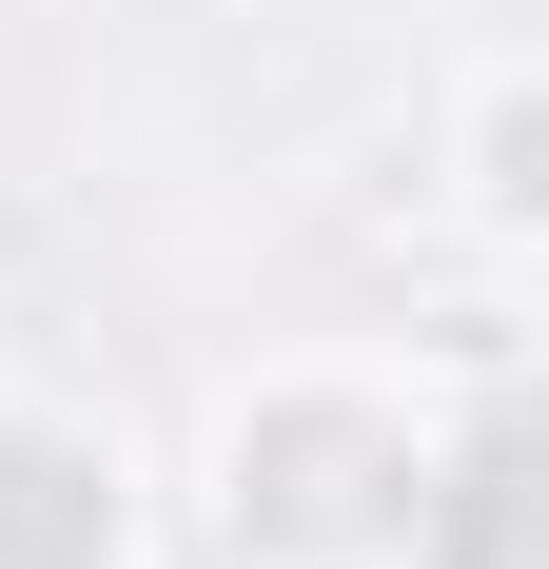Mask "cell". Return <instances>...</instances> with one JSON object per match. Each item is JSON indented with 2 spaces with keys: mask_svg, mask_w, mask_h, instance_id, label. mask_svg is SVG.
<instances>
[{
  "mask_svg": "<svg viewBox=\"0 0 549 569\" xmlns=\"http://www.w3.org/2000/svg\"><path fill=\"white\" fill-rule=\"evenodd\" d=\"M451 569H549V393L451 471Z\"/></svg>",
  "mask_w": 549,
  "mask_h": 569,
  "instance_id": "cell-2",
  "label": "cell"
},
{
  "mask_svg": "<svg viewBox=\"0 0 549 569\" xmlns=\"http://www.w3.org/2000/svg\"><path fill=\"white\" fill-rule=\"evenodd\" d=\"M99 550H118V491L20 432V452H0V569H99Z\"/></svg>",
  "mask_w": 549,
  "mask_h": 569,
  "instance_id": "cell-3",
  "label": "cell"
},
{
  "mask_svg": "<svg viewBox=\"0 0 549 569\" xmlns=\"http://www.w3.org/2000/svg\"><path fill=\"white\" fill-rule=\"evenodd\" d=\"M412 471H392V432H353V412H274L256 432V471H236V511L256 530H295V550H333V530H373Z\"/></svg>",
  "mask_w": 549,
  "mask_h": 569,
  "instance_id": "cell-1",
  "label": "cell"
}]
</instances>
